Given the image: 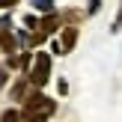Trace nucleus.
<instances>
[{
	"label": "nucleus",
	"mask_w": 122,
	"mask_h": 122,
	"mask_svg": "<svg viewBox=\"0 0 122 122\" xmlns=\"http://www.w3.org/2000/svg\"><path fill=\"white\" fill-rule=\"evenodd\" d=\"M18 0H0V9H9V6H15Z\"/></svg>",
	"instance_id": "7"
},
{
	"label": "nucleus",
	"mask_w": 122,
	"mask_h": 122,
	"mask_svg": "<svg viewBox=\"0 0 122 122\" xmlns=\"http://www.w3.org/2000/svg\"><path fill=\"white\" fill-rule=\"evenodd\" d=\"M30 122H45V119H42V116H36V119H30Z\"/></svg>",
	"instance_id": "9"
},
{
	"label": "nucleus",
	"mask_w": 122,
	"mask_h": 122,
	"mask_svg": "<svg viewBox=\"0 0 122 122\" xmlns=\"http://www.w3.org/2000/svg\"><path fill=\"white\" fill-rule=\"evenodd\" d=\"M33 9H39V12H54V3H51V0H33Z\"/></svg>",
	"instance_id": "4"
},
{
	"label": "nucleus",
	"mask_w": 122,
	"mask_h": 122,
	"mask_svg": "<svg viewBox=\"0 0 122 122\" xmlns=\"http://www.w3.org/2000/svg\"><path fill=\"white\" fill-rule=\"evenodd\" d=\"M21 116H18V110H6L3 116H0V122H18Z\"/></svg>",
	"instance_id": "5"
},
{
	"label": "nucleus",
	"mask_w": 122,
	"mask_h": 122,
	"mask_svg": "<svg viewBox=\"0 0 122 122\" xmlns=\"http://www.w3.org/2000/svg\"><path fill=\"white\" fill-rule=\"evenodd\" d=\"M6 77H9V75H6V69H0V89L6 86Z\"/></svg>",
	"instance_id": "8"
},
{
	"label": "nucleus",
	"mask_w": 122,
	"mask_h": 122,
	"mask_svg": "<svg viewBox=\"0 0 122 122\" xmlns=\"http://www.w3.org/2000/svg\"><path fill=\"white\" fill-rule=\"evenodd\" d=\"M75 39H77V27H66V30H63V42H57V45H60V51H63V54H69L71 48H75Z\"/></svg>",
	"instance_id": "3"
},
{
	"label": "nucleus",
	"mask_w": 122,
	"mask_h": 122,
	"mask_svg": "<svg viewBox=\"0 0 122 122\" xmlns=\"http://www.w3.org/2000/svg\"><path fill=\"white\" fill-rule=\"evenodd\" d=\"M98 6H101V0H89V15H95V12H98Z\"/></svg>",
	"instance_id": "6"
},
{
	"label": "nucleus",
	"mask_w": 122,
	"mask_h": 122,
	"mask_svg": "<svg viewBox=\"0 0 122 122\" xmlns=\"http://www.w3.org/2000/svg\"><path fill=\"white\" fill-rule=\"evenodd\" d=\"M51 107H54V104L45 101V95H39V92L27 98V113H36V110H39V113H51Z\"/></svg>",
	"instance_id": "2"
},
{
	"label": "nucleus",
	"mask_w": 122,
	"mask_h": 122,
	"mask_svg": "<svg viewBox=\"0 0 122 122\" xmlns=\"http://www.w3.org/2000/svg\"><path fill=\"white\" fill-rule=\"evenodd\" d=\"M48 75H51V57H48V54H36V66H33V71H30V81H33L36 86H42V83L48 81Z\"/></svg>",
	"instance_id": "1"
}]
</instances>
